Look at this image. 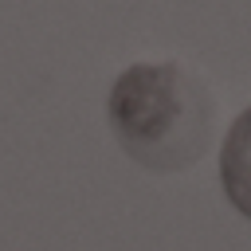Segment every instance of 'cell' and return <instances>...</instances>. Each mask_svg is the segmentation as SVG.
<instances>
[{
	"mask_svg": "<svg viewBox=\"0 0 251 251\" xmlns=\"http://www.w3.org/2000/svg\"><path fill=\"white\" fill-rule=\"evenodd\" d=\"M110 118L118 141L145 165H192L208 141V102L173 63L129 67L110 94Z\"/></svg>",
	"mask_w": 251,
	"mask_h": 251,
	"instance_id": "obj_1",
	"label": "cell"
},
{
	"mask_svg": "<svg viewBox=\"0 0 251 251\" xmlns=\"http://www.w3.org/2000/svg\"><path fill=\"white\" fill-rule=\"evenodd\" d=\"M224 184H227V196L239 204L243 216H251V110L235 122L227 145H224Z\"/></svg>",
	"mask_w": 251,
	"mask_h": 251,
	"instance_id": "obj_2",
	"label": "cell"
}]
</instances>
